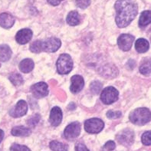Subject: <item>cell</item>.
<instances>
[{
  "instance_id": "obj_8",
  "label": "cell",
  "mask_w": 151,
  "mask_h": 151,
  "mask_svg": "<svg viewBox=\"0 0 151 151\" xmlns=\"http://www.w3.org/2000/svg\"><path fill=\"white\" fill-rule=\"evenodd\" d=\"M81 133V124L78 122H73L68 125L65 129L64 136L65 139L68 140H72L79 136Z\"/></svg>"
},
{
  "instance_id": "obj_36",
  "label": "cell",
  "mask_w": 151,
  "mask_h": 151,
  "mask_svg": "<svg viewBox=\"0 0 151 151\" xmlns=\"http://www.w3.org/2000/svg\"><path fill=\"white\" fill-rule=\"evenodd\" d=\"M0 67H1V64H0Z\"/></svg>"
},
{
  "instance_id": "obj_31",
  "label": "cell",
  "mask_w": 151,
  "mask_h": 151,
  "mask_svg": "<svg viewBox=\"0 0 151 151\" xmlns=\"http://www.w3.org/2000/svg\"><path fill=\"white\" fill-rule=\"evenodd\" d=\"M11 151H31L26 146L19 145V144H13L10 148Z\"/></svg>"
},
{
  "instance_id": "obj_33",
  "label": "cell",
  "mask_w": 151,
  "mask_h": 151,
  "mask_svg": "<svg viewBox=\"0 0 151 151\" xmlns=\"http://www.w3.org/2000/svg\"><path fill=\"white\" fill-rule=\"evenodd\" d=\"M75 151H89V150L83 143L78 142L75 145Z\"/></svg>"
},
{
  "instance_id": "obj_11",
  "label": "cell",
  "mask_w": 151,
  "mask_h": 151,
  "mask_svg": "<svg viewBox=\"0 0 151 151\" xmlns=\"http://www.w3.org/2000/svg\"><path fill=\"white\" fill-rule=\"evenodd\" d=\"M27 111H28V104L25 101L21 100L9 111V114L12 117H20L26 114Z\"/></svg>"
},
{
  "instance_id": "obj_18",
  "label": "cell",
  "mask_w": 151,
  "mask_h": 151,
  "mask_svg": "<svg viewBox=\"0 0 151 151\" xmlns=\"http://www.w3.org/2000/svg\"><path fill=\"white\" fill-rule=\"evenodd\" d=\"M150 44L147 40L144 38H139L135 42V48L139 53H144L149 50Z\"/></svg>"
},
{
  "instance_id": "obj_6",
  "label": "cell",
  "mask_w": 151,
  "mask_h": 151,
  "mask_svg": "<svg viewBox=\"0 0 151 151\" xmlns=\"http://www.w3.org/2000/svg\"><path fill=\"white\" fill-rule=\"evenodd\" d=\"M104 124L99 118H91L84 123V129L90 134H98L103 130Z\"/></svg>"
},
{
  "instance_id": "obj_23",
  "label": "cell",
  "mask_w": 151,
  "mask_h": 151,
  "mask_svg": "<svg viewBox=\"0 0 151 151\" xmlns=\"http://www.w3.org/2000/svg\"><path fill=\"white\" fill-rule=\"evenodd\" d=\"M50 148L53 151H68V147L66 144L54 140L50 143Z\"/></svg>"
},
{
  "instance_id": "obj_9",
  "label": "cell",
  "mask_w": 151,
  "mask_h": 151,
  "mask_svg": "<svg viewBox=\"0 0 151 151\" xmlns=\"http://www.w3.org/2000/svg\"><path fill=\"white\" fill-rule=\"evenodd\" d=\"M134 41V37L131 35L123 34L120 35L117 39V44L119 48L124 52H128L130 50Z\"/></svg>"
},
{
  "instance_id": "obj_7",
  "label": "cell",
  "mask_w": 151,
  "mask_h": 151,
  "mask_svg": "<svg viewBox=\"0 0 151 151\" xmlns=\"http://www.w3.org/2000/svg\"><path fill=\"white\" fill-rule=\"evenodd\" d=\"M116 138L121 144L125 147H130L134 143V133L130 129H124L117 134Z\"/></svg>"
},
{
  "instance_id": "obj_22",
  "label": "cell",
  "mask_w": 151,
  "mask_h": 151,
  "mask_svg": "<svg viewBox=\"0 0 151 151\" xmlns=\"http://www.w3.org/2000/svg\"><path fill=\"white\" fill-rule=\"evenodd\" d=\"M150 23V12L149 10L143 12L139 20V26L140 28H144Z\"/></svg>"
},
{
  "instance_id": "obj_27",
  "label": "cell",
  "mask_w": 151,
  "mask_h": 151,
  "mask_svg": "<svg viewBox=\"0 0 151 151\" xmlns=\"http://www.w3.org/2000/svg\"><path fill=\"white\" fill-rule=\"evenodd\" d=\"M150 131H146L143 135H142L141 140L142 143L146 146H150L151 144V140H150Z\"/></svg>"
},
{
  "instance_id": "obj_30",
  "label": "cell",
  "mask_w": 151,
  "mask_h": 151,
  "mask_svg": "<svg viewBox=\"0 0 151 151\" xmlns=\"http://www.w3.org/2000/svg\"><path fill=\"white\" fill-rule=\"evenodd\" d=\"M91 0H76V5L80 9H84L90 6Z\"/></svg>"
},
{
  "instance_id": "obj_14",
  "label": "cell",
  "mask_w": 151,
  "mask_h": 151,
  "mask_svg": "<svg viewBox=\"0 0 151 151\" xmlns=\"http://www.w3.org/2000/svg\"><path fill=\"white\" fill-rule=\"evenodd\" d=\"M62 120V111L58 107H53L51 111L49 117V121L51 124L54 127H57L61 124Z\"/></svg>"
},
{
  "instance_id": "obj_17",
  "label": "cell",
  "mask_w": 151,
  "mask_h": 151,
  "mask_svg": "<svg viewBox=\"0 0 151 151\" xmlns=\"http://www.w3.org/2000/svg\"><path fill=\"white\" fill-rule=\"evenodd\" d=\"M35 67L34 61L30 58H25L19 64V69L23 73H29L32 71Z\"/></svg>"
},
{
  "instance_id": "obj_1",
  "label": "cell",
  "mask_w": 151,
  "mask_h": 151,
  "mask_svg": "<svg viewBox=\"0 0 151 151\" xmlns=\"http://www.w3.org/2000/svg\"><path fill=\"white\" fill-rule=\"evenodd\" d=\"M114 7L117 12L115 20L119 28L130 25L138 13L137 4L134 0H117Z\"/></svg>"
},
{
  "instance_id": "obj_13",
  "label": "cell",
  "mask_w": 151,
  "mask_h": 151,
  "mask_svg": "<svg viewBox=\"0 0 151 151\" xmlns=\"http://www.w3.org/2000/svg\"><path fill=\"white\" fill-rule=\"evenodd\" d=\"M71 88L70 90L72 93L76 94L82 90L84 85V78L81 75H74L71 78Z\"/></svg>"
},
{
  "instance_id": "obj_20",
  "label": "cell",
  "mask_w": 151,
  "mask_h": 151,
  "mask_svg": "<svg viewBox=\"0 0 151 151\" xmlns=\"http://www.w3.org/2000/svg\"><path fill=\"white\" fill-rule=\"evenodd\" d=\"M12 56V50L7 45H0V61L2 62L7 61Z\"/></svg>"
},
{
  "instance_id": "obj_16",
  "label": "cell",
  "mask_w": 151,
  "mask_h": 151,
  "mask_svg": "<svg viewBox=\"0 0 151 151\" xmlns=\"http://www.w3.org/2000/svg\"><path fill=\"white\" fill-rule=\"evenodd\" d=\"M15 19L9 13H2L0 15V26L4 29H10L15 24Z\"/></svg>"
},
{
  "instance_id": "obj_26",
  "label": "cell",
  "mask_w": 151,
  "mask_h": 151,
  "mask_svg": "<svg viewBox=\"0 0 151 151\" xmlns=\"http://www.w3.org/2000/svg\"><path fill=\"white\" fill-rule=\"evenodd\" d=\"M140 71L142 75L149 76L150 75V60H147L144 63L141 65L140 68Z\"/></svg>"
},
{
  "instance_id": "obj_19",
  "label": "cell",
  "mask_w": 151,
  "mask_h": 151,
  "mask_svg": "<svg viewBox=\"0 0 151 151\" xmlns=\"http://www.w3.org/2000/svg\"><path fill=\"white\" fill-rule=\"evenodd\" d=\"M32 131L30 129L23 126L15 127L12 130V134L15 137H28L30 135Z\"/></svg>"
},
{
  "instance_id": "obj_4",
  "label": "cell",
  "mask_w": 151,
  "mask_h": 151,
  "mask_svg": "<svg viewBox=\"0 0 151 151\" xmlns=\"http://www.w3.org/2000/svg\"><path fill=\"white\" fill-rule=\"evenodd\" d=\"M73 68V61L68 54H62L57 61L58 72L60 75H67Z\"/></svg>"
},
{
  "instance_id": "obj_34",
  "label": "cell",
  "mask_w": 151,
  "mask_h": 151,
  "mask_svg": "<svg viewBox=\"0 0 151 151\" xmlns=\"http://www.w3.org/2000/svg\"><path fill=\"white\" fill-rule=\"evenodd\" d=\"M48 2H49L51 5L52 6H58V5H59L61 3V2H62L63 0H47Z\"/></svg>"
},
{
  "instance_id": "obj_35",
  "label": "cell",
  "mask_w": 151,
  "mask_h": 151,
  "mask_svg": "<svg viewBox=\"0 0 151 151\" xmlns=\"http://www.w3.org/2000/svg\"><path fill=\"white\" fill-rule=\"evenodd\" d=\"M3 137H4V132L2 130H0V143L2 141Z\"/></svg>"
},
{
  "instance_id": "obj_25",
  "label": "cell",
  "mask_w": 151,
  "mask_h": 151,
  "mask_svg": "<svg viewBox=\"0 0 151 151\" xmlns=\"http://www.w3.org/2000/svg\"><path fill=\"white\" fill-rule=\"evenodd\" d=\"M102 84L100 81H93V82L91 84V91L94 94H99L101 91L102 89Z\"/></svg>"
},
{
  "instance_id": "obj_15",
  "label": "cell",
  "mask_w": 151,
  "mask_h": 151,
  "mask_svg": "<svg viewBox=\"0 0 151 151\" xmlns=\"http://www.w3.org/2000/svg\"><path fill=\"white\" fill-rule=\"evenodd\" d=\"M101 75L105 78H113L117 77L118 74L117 68L113 65H105L104 67L101 68Z\"/></svg>"
},
{
  "instance_id": "obj_10",
  "label": "cell",
  "mask_w": 151,
  "mask_h": 151,
  "mask_svg": "<svg viewBox=\"0 0 151 151\" xmlns=\"http://www.w3.org/2000/svg\"><path fill=\"white\" fill-rule=\"evenodd\" d=\"M31 91L36 98H42L48 94V84L45 82H38L31 87Z\"/></svg>"
},
{
  "instance_id": "obj_24",
  "label": "cell",
  "mask_w": 151,
  "mask_h": 151,
  "mask_svg": "<svg viewBox=\"0 0 151 151\" xmlns=\"http://www.w3.org/2000/svg\"><path fill=\"white\" fill-rule=\"evenodd\" d=\"M10 81L12 82V84H14L15 86H19L21 84H23V78L20 74H18V73H12L11 75L9 77Z\"/></svg>"
},
{
  "instance_id": "obj_37",
  "label": "cell",
  "mask_w": 151,
  "mask_h": 151,
  "mask_svg": "<svg viewBox=\"0 0 151 151\" xmlns=\"http://www.w3.org/2000/svg\"><path fill=\"white\" fill-rule=\"evenodd\" d=\"M0 151H1V150H0Z\"/></svg>"
},
{
  "instance_id": "obj_32",
  "label": "cell",
  "mask_w": 151,
  "mask_h": 151,
  "mask_svg": "<svg viewBox=\"0 0 151 151\" xmlns=\"http://www.w3.org/2000/svg\"><path fill=\"white\" fill-rule=\"evenodd\" d=\"M121 111H107V117L109 119H117L121 117Z\"/></svg>"
},
{
  "instance_id": "obj_5",
  "label": "cell",
  "mask_w": 151,
  "mask_h": 151,
  "mask_svg": "<svg viewBox=\"0 0 151 151\" xmlns=\"http://www.w3.org/2000/svg\"><path fill=\"white\" fill-rule=\"evenodd\" d=\"M119 97L118 91L114 87H107L102 91L101 100L104 104H111L117 101Z\"/></svg>"
},
{
  "instance_id": "obj_3",
  "label": "cell",
  "mask_w": 151,
  "mask_h": 151,
  "mask_svg": "<svg viewBox=\"0 0 151 151\" xmlns=\"http://www.w3.org/2000/svg\"><path fill=\"white\" fill-rule=\"evenodd\" d=\"M129 118L134 124L142 126L150 121V111L146 107L137 108L130 114Z\"/></svg>"
},
{
  "instance_id": "obj_2",
  "label": "cell",
  "mask_w": 151,
  "mask_h": 151,
  "mask_svg": "<svg viewBox=\"0 0 151 151\" xmlns=\"http://www.w3.org/2000/svg\"><path fill=\"white\" fill-rule=\"evenodd\" d=\"M60 39L55 37L47 38L45 41H35L31 45L30 51L34 53L42 52H55L61 47Z\"/></svg>"
},
{
  "instance_id": "obj_28",
  "label": "cell",
  "mask_w": 151,
  "mask_h": 151,
  "mask_svg": "<svg viewBox=\"0 0 151 151\" xmlns=\"http://www.w3.org/2000/svg\"><path fill=\"white\" fill-rule=\"evenodd\" d=\"M40 115L38 114H35L33 116L30 117V118L27 121V123H28V124L31 127H35V125L37 124L40 120Z\"/></svg>"
},
{
  "instance_id": "obj_21",
  "label": "cell",
  "mask_w": 151,
  "mask_h": 151,
  "mask_svg": "<svg viewBox=\"0 0 151 151\" xmlns=\"http://www.w3.org/2000/svg\"><path fill=\"white\" fill-rule=\"evenodd\" d=\"M81 21V17L78 12L76 11H71L69 12L67 17V22L69 25L75 26L78 25Z\"/></svg>"
},
{
  "instance_id": "obj_12",
  "label": "cell",
  "mask_w": 151,
  "mask_h": 151,
  "mask_svg": "<svg viewBox=\"0 0 151 151\" xmlns=\"http://www.w3.org/2000/svg\"><path fill=\"white\" fill-rule=\"evenodd\" d=\"M32 31L29 29H23L19 30L15 35V40L20 45H25L32 38Z\"/></svg>"
},
{
  "instance_id": "obj_29",
  "label": "cell",
  "mask_w": 151,
  "mask_h": 151,
  "mask_svg": "<svg viewBox=\"0 0 151 151\" xmlns=\"http://www.w3.org/2000/svg\"><path fill=\"white\" fill-rule=\"evenodd\" d=\"M115 148H116V144L114 142L110 140V141L107 142L105 145L104 146L101 151H114Z\"/></svg>"
}]
</instances>
